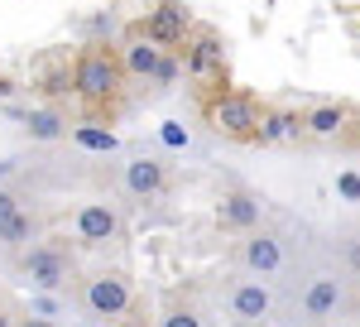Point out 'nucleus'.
<instances>
[{
  "instance_id": "a878e982",
  "label": "nucleus",
  "mask_w": 360,
  "mask_h": 327,
  "mask_svg": "<svg viewBox=\"0 0 360 327\" xmlns=\"http://www.w3.org/2000/svg\"><path fill=\"white\" fill-rule=\"evenodd\" d=\"M0 327H10V318H5V313H0Z\"/></svg>"
},
{
  "instance_id": "aec40b11",
  "label": "nucleus",
  "mask_w": 360,
  "mask_h": 327,
  "mask_svg": "<svg viewBox=\"0 0 360 327\" xmlns=\"http://www.w3.org/2000/svg\"><path fill=\"white\" fill-rule=\"evenodd\" d=\"M178 73H183V63L173 54H164V63H159V73H154V82H178Z\"/></svg>"
},
{
  "instance_id": "20e7f679",
  "label": "nucleus",
  "mask_w": 360,
  "mask_h": 327,
  "mask_svg": "<svg viewBox=\"0 0 360 327\" xmlns=\"http://www.w3.org/2000/svg\"><path fill=\"white\" fill-rule=\"evenodd\" d=\"M144 34L159 39L168 54H183V44H188V34H193V15H188L178 0H159V5L149 10V20H144Z\"/></svg>"
},
{
  "instance_id": "412c9836",
  "label": "nucleus",
  "mask_w": 360,
  "mask_h": 327,
  "mask_svg": "<svg viewBox=\"0 0 360 327\" xmlns=\"http://www.w3.org/2000/svg\"><path fill=\"white\" fill-rule=\"evenodd\" d=\"M336 188H341V197L360 202V178H356V173H341V178H336Z\"/></svg>"
},
{
  "instance_id": "7ed1b4c3",
  "label": "nucleus",
  "mask_w": 360,
  "mask_h": 327,
  "mask_svg": "<svg viewBox=\"0 0 360 327\" xmlns=\"http://www.w3.org/2000/svg\"><path fill=\"white\" fill-rule=\"evenodd\" d=\"M183 68L202 92H221L217 82H226V44L212 29H193L183 44Z\"/></svg>"
},
{
  "instance_id": "4468645a",
  "label": "nucleus",
  "mask_w": 360,
  "mask_h": 327,
  "mask_svg": "<svg viewBox=\"0 0 360 327\" xmlns=\"http://www.w3.org/2000/svg\"><path fill=\"white\" fill-rule=\"evenodd\" d=\"M245 265L255 274H274L278 265H283L278 241H274V236H264V231H259V236H250V241H245Z\"/></svg>"
},
{
  "instance_id": "1a4fd4ad",
  "label": "nucleus",
  "mask_w": 360,
  "mask_h": 327,
  "mask_svg": "<svg viewBox=\"0 0 360 327\" xmlns=\"http://www.w3.org/2000/svg\"><path fill=\"white\" fill-rule=\"evenodd\" d=\"M34 82H39V92H49V97L77 92V63H68L63 54H49L39 68H34Z\"/></svg>"
},
{
  "instance_id": "bb28decb",
  "label": "nucleus",
  "mask_w": 360,
  "mask_h": 327,
  "mask_svg": "<svg viewBox=\"0 0 360 327\" xmlns=\"http://www.w3.org/2000/svg\"><path fill=\"white\" fill-rule=\"evenodd\" d=\"M25 327H49V323H25Z\"/></svg>"
},
{
  "instance_id": "5701e85b",
  "label": "nucleus",
  "mask_w": 360,
  "mask_h": 327,
  "mask_svg": "<svg viewBox=\"0 0 360 327\" xmlns=\"http://www.w3.org/2000/svg\"><path fill=\"white\" fill-rule=\"evenodd\" d=\"M164 144H188V130H178V125H164Z\"/></svg>"
},
{
  "instance_id": "0eeeda50",
  "label": "nucleus",
  "mask_w": 360,
  "mask_h": 327,
  "mask_svg": "<svg viewBox=\"0 0 360 327\" xmlns=\"http://www.w3.org/2000/svg\"><path fill=\"white\" fill-rule=\"evenodd\" d=\"M25 274L39 289H58V284H68V255L53 250V245H39V250L25 255Z\"/></svg>"
},
{
  "instance_id": "9d476101",
  "label": "nucleus",
  "mask_w": 360,
  "mask_h": 327,
  "mask_svg": "<svg viewBox=\"0 0 360 327\" xmlns=\"http://www.w3.org/2000/svg\"><path fill=\"white\" fill-rule=\"evenodd\" d=\"M231 308H236V318H240V323H264V318H269V308H274V299H269V289H264V284H240V289L231 294Z\"/></svg>"
},
{
  "instance_id": "a211bd4d",
  "label": "nucleus",
  "mask_w": 360,
  "mask_h": 327,
  "mask_svg": "<svg viewBox=\"0 0 360 327\" xmlns=\"http://www.w3.org/2000/svg\"><path fill=\"white\" fill-rule=\"evenodd\" d=\"M29 135L34 140H58L63 135V121L53 111H29Z\"/></svg>"
},
{
  "instance_id": "dca6fc26",
  "label": "nucleus",
  "mask_w": 360,
  "mask_h": 327,
  "mask_svg": "<svg viewBox=\"0 0 360 327\" xmlns=\"http://www.w3.org/2000/svg\"><path fill=\"white\" fill-rule=\"evenodd\" d=\"M336 303H341V284H336V279H312V289H307V299H303L307 313H312V318H327Z\"/></svg>"
},
{
  "instance_id": "b1692460",
  "label": "nucleus",
  "mask_w": 360,
  "mask_h": 327,
  "mask_svg": "<svg viewBox=\"0 0 360 327\" xmlns=\"http://www.w3.org/2000/svg\"><path fill=\"white\" fill-rule=\"evenodd\" d=\"M15 212H20V207H15V197H10V192H0V221L15 217Z\"/></svg>"
},
{
  "instance_id": "39448f33",
  "label": "nucleus",
  "mask_w": 360,
  "mask_h": 327,
  "mask_svg": "<svg viewBox=\"0 0 360 327\" xmlns=\"http://www.w3.org/2000/svg\"><path fill=\"white\" fill-rule=\"evenodd\" d=\"M82 303L96 318H120L130 308V279L125 274H96V279H86Z\"/></svg>"
},
{
  "instance_id": "ddd939ff",
  "label": "nucleus",
  "mask_w": 360,
  "mask_h": 327,
  "mask_svg": "<svg viewBox=\"0 0 360 327\" xmlns=\"http://www.w3.org/2000/svg\"><path fill=\"white\" fill-rule=\"evenodd\" d=\"M303 135V121L293 111H264L259 121V144H288V140Z\"/></svg>"
},
{
  "instance_id": "2eb2a0df",
  "label": "nucleus",
  "mask_w": 360,
  "mask_h": 327,
  "mask_svg": "<svg viewBox=\"0 0 360 327\" xmlns=\"http://www.w3.org/2000/svg\"><path fill=\"white\" fill-rule=\"evenodd\" d=\"M303 130H307V135H317V140H336L341 130H346V111H341V106L307 111V116H303Z\"/></svg>"
},
{
  "instance_id": "393cba45",
  "label": "nucleus",
  "mask_w": 360,
  "mask_h": 327,
  "mask_svg": "<svg viewBox=\"0 0 360 327\" xmlns=\"http://www.w3.org/2000/svg\"><path fill=\"white\" fill-rule=\"evenodd\" d=\"M346 260H351V270L360 274V241H351V250H346Z\"/></svg>"
},
{
  "instance_id": "f257e3e1",
  "label": "nucleus",
  "mask_w": 360,
  "mask_h": 327,
  "mask_svg": "<svg viewBox=\"0 0 360 327\" xmlns=\"http://www.w3.org/2000/svg\"><path fill=\"white\" fill-rule=\"evenodd\" d=\"M120 82H125V63L111 49H86L77 58V97L86 106H106L120 97Z\"/></svg>"
},
{
  "instance_id": "f03ea898",
  "label": "nucleus",
  "mask_w": 360,
  "mask_h": 327,
  "mask_svg": "<svg viewBox=\"0 0 360 327\" xmlns=\"http://www.w3.org/2000/svg\"><path fill=\"white\" fill-rule=\"evenodd\" d=\"M207 121H212V130H221L226 140H259L264 111H259V101H255L250 92H217V97L207 101Z\"/></svg>"
},
{
  "instance_id": "6ab92c4d",
  "label": "nucleus",
  "mask_w": 360,
  "mask_h": 327,
  "mask_svg": "<svg viewBox=\"0 0 360 327\" xmlns=\"http://www.w3.org/2000/svg\"><path fill=\"white\" fill-rule=\"evenodd\" d=\"M72 135H77V144H86V149H101V154H111V149H115V135H111V130H96V125H77Z\"/></svg>"
},
{
  "instance_id": "f3484780",
  "label": "nucleus",
  "mask_w": 360,
  "mask_h": 327,
  "mask_svg": "<svg viewBox=\"0 0 360 327\" xmlns=\"http://www.w3.org/2000/svg\"><path fill=\"white\" fill-rule=\"evenodd\" d=\"M29 236H34V221H29L25 212H15V217L0 221V241H5V245H25Z\"/></svg>"
},
{
  "instance_id": "4be33fe9",
  "label": "nucleus",
  "mask_w": 360,
  "mask_h": 327,
  "mask_svg": "<svg viewBox=\"0 0 360 327\" xmlns=\"http://www.w3.org/2000/svg\"><path fill=\"white\" fill-rule=\"evenodd\" d=\"M164 327H202L193 318V313H173V318H164Z\"/></svg>"
},
{
  "instance_id": "6e6552de",
  "label": "nucleus",
  "mask_w": 360,
  "mask_h": 327,
  "mask_svg": "<svg viewBox=\"0 0 360 327\" xmlns=\"http://www.w3.org/2000/svg\"><path fill=\"white\" fill-rule=\"evenodd\" d=\"M115 231H120V217H115V207H106V202H86L82 212H77V236L86 245L115 241Z\"/></svg>"
},
{
  "instance_id": "423d86ee",
  "label": "nucleus",
  "mask_w": 360,
  "mask_h": 327,
  "mask_svg": "<svg viewBox=\"0 0 360 327\" xmlns=\"http://www.w3.org/2000/svg\"><path fill=\"white\" fill-rule=\"evenodd\" d=\"M164 44L159 39H149L144 29H135L130 39H125V49H120V63H125V73H135V78H154L159 73V63H164Z\"/></svg>"
},
{
  "instance_id": "f8f14e48",
  "label": "nucleus",
  "mask_w": 360,
  "mask_h": 327,
  "mask_svg": "<svg viewBox=\"0 0 360 327\" xmlns=\"http://www.w3.org/2000/svg\"><path fill=\"white\" fill-rule=\"evenodd\" d=\"M125 188L135 192V197H154V192H164V164L159 159H135L125 168Z\"/></svg>"
},
{
  "instance_id": "9b49d317",
  "label": "nucleus",
  "mask_w": 360,
  "mask_h": 327,
  "mask_svg": "<svg viewBox=\"0 0 360 327\" xmlns=\"http://www.w3.org/2000/svg\"><path fill=\"white\" fill-rule=\"evenodd\" d=\"M221 226H231V231H250L255 221H259V197H250V192H231V197H221Z\"/></svg>"
}]
</instances>
